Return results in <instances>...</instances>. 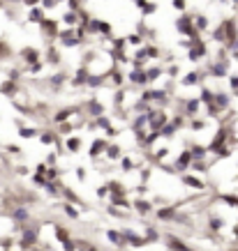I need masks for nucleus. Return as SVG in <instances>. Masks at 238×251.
<instances>
[{"instance_id": "0eeeda50", "label": "nucleus", "mask_w": 238, "mask_h": 251, "mask_svg": "<svg viewBox=\"0 0 238 251\" xmlns=\"http://www.w3.org/2000/svg\"><path fill=\"white\" fill-rule=\"evenodd\" d=\"M185 182H187V184H192V187H201V182H199V180H194V177H187Z\"/></svg>"}, {"instance_id": "f8f14e48", "label": "nucleus", "mask_w": 238, "mask_h": 251, "mask_svg": "<svg viewBox=\"0 0 238 251\" xmlns=\"http://www.w3.org/2000/svg\"><path fill=\"white\" fill-rule=\"evenodd\" d=\"M81 249L84 251H97V249H90V244H81Z\"/></svg>"}, {"instance_id": "7ed1b4c3", "label": "nucleus", "mask_w": 238, "mask_h": 251, "mask_svg": "<svg viewBox=\"0 0 238 251\" xmlns=\"http://www.w3.org/2000/svg\"><path fill=\"white\" fill-rule=\"evenodd\" d=\"M137 210H139V212H141V214H144V212H148V203H141V201H139V203H137Z\"/></svg>"}, {"instance_id": "39448f33", "label": "nucleus", "mask_w": 238, "mask_h": 251, "mask_svg": "<svg viewBox=\"0 0 238 251\" xmlns=\"http://www.w3.org/2000/svg\"><path fill=\"white\" fill-rule=\"evenodd\" d=\"M109 240H114V242H123V240H120V235H118V233H109Z\"/></svg>"}, {"instance_id": "1a4fd4ad", "label": "nucleus", "mask_w": 238, "mask_h": 251, "mask_svg": "<svg viewBox=\"0 0 238 251\" xmlns=\"http://www.w3.org/2000/svg\"><path fill=\"white\" fill-rule=\"evenodd\" d=\"M197 81V74H187V78H185V83L190 85V83H194Z\"/></svg>"}, {"instance_id": "423d86ee", "label": "nucleus", "mask_w": 238, "mask_h": 251, "mask_svg": "<svg viewBox=\"0 0 238 251\" xmlns=\"http://www.w3.org/2000/svg\"><path fill=\"white\" fill-rule=\"evenodd\" d=\"M171 247H174L176 251H190V249H185V247H183L180 242H171Z\"/></svg>"}, {"instance_id": "6e6552de", "label": "nucleus", "mask_w": 238, "mask_h": 251, "mask_svg": "<svg viewBox=\"0 0 238 251\" xmlns=\"http://www.w3.org/2000/svg\"><path fill=\"white\" fill-rule=\"evenodd\" d=\"M134 81H137V83H146V76H144V74H134Z\"/></svg>"}, {"instance_id": "9b49d317", "label": "nucleus", "mask_w": 238, "mask_h": 251, "mask_svg": "<svg viewBox=\"0 0 238 251\" xmlns=\"http://www.w3.org/2000/svg\"><path fill=\"white\" fill-rule=\"evenodd\" d=\"M192 154H194V157H204V150H201V148H197Z\"/></svg>"}, {"instance_id": "20e7f679", "label": "nucleus", "mask_w": 238, "mask_h": 251, "mask_svg": "<svg viewBox=\"0 0 238 251\" xmlns=\"http://www.w3.org/2000/svg\"><path fill=\"white\" fill-rule=\"evenodd\" d=\"M160 217H162V219H171V217H174V212H171V210H162Z\"/></svg>"}, {"instance_id": "9d476101", "label": "nucleus", "mask_w": 238, "mask_h": 251, "mask_svg": "<svg viewBox=\"0 0 238 251\" xmlns=\"http://www.w3.org/2000/svg\"><path fill=\"white\" fill-rule=\"evenodd\" d=\"M174 5H176L178 9H183V5H185V0H174Z\"/></svg>"}, {"instance_id": "f257e3e1", "label": "nucleus", "mask_w": 238, "mask_h": 251, "mask_svg": "<svg viewBox=\"0 0 238 251\" xmlns=\"http://www.w3.org/2000/svg\"><path fill=\"white\" fill-rule=\"evenodd\" d=\"M178 28H180L183 32H190V21H187V19H183V21L178 23Z\"/></svg>"}, {"instance_id": "f03ea898", "label": "nucleus", "mask_w": 238, "mask_h": 251, "mask_svg": "<svg viewBox=\"0 0 238 251\" xmlns=\"http://www.w3.org/2000/svg\"><path fill=\"white\" fill-rule=\"evenodd\" d=\"M155 120H153V127H162L164 125V115H153Z\"/></svg>"}]
</instances>
